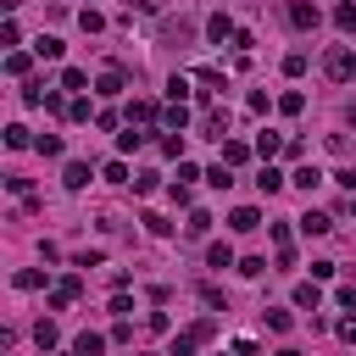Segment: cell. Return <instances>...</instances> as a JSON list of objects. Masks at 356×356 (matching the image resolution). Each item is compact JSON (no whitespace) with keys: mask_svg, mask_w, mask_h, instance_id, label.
Segmentation results:
<instances>
[{"mask_svg":"<svg viewBox=\"0 0 356 356\" xmlns=\"http://www.w3.org/2000/svg\"><path fill=\"white\" fill-rule=\"evenodd\" d=\"M145 139H150V134H145V128H134V122H128V134H117V150H122V156H128V150H139V145H145Z\"/></svg>","mask_w":356,"mask_h":356,"instance_id":"cell-24","label":"cell"},{"mask_svg":"<svg viewBox=\"0 0 356 356\" xmlns=\"http://www.w3.org/2000/svg\"><path fill=\"white\" fill-rule=\"evenodd\" d=\"M39 284H44L39 267H22V273H17V289H39Z\"/></svg>","mask_w":356,"mask_h":356,"instance_id":"cell-43","label":"cell"},{"mask_svg":"<svg viewBox=\"0 0 356 356\" xmlns=\"http://www.w3.org/2000/svg\"><path fill=\"white\" fill-rule=\"evenodd\" d=\"M345 122H350V128H356V106H350V111H345Z\"/></svg>","mask_w":356,"mask_h":356,"instance_id":"cell-55","label":"cell"},{"mask_svg":"<svg viewBox=\"0 0 356 356\" xmlns=\"http://www.w3.org/2000/svg\"><path fill=\"white\" fill-rule=\"evenodd\" d=\"M256 184H261V195H278V189H284V184H289V178H284V172H278V167H273V161H267V167H261V178H256Z\"/></svg>","mask_w":356,"mask_h":356,"instance_id":"cell-18","label":"cell"},{"mask_svg":"<svg viewBox=\"0 0 356 356\" xmlns=\"http://www.w3.org/2000/svg\"><path fill=\"white\" fill-rule=\"evenodd\" d=\"M122 6H134V11H161V0H122Z\"/></svg>","mask_w":356,"mask_h":356,"instance_id":"cell-52","label":"cell"},{"mask_svg":"<svg viewBox=\"0 0 356 356\" xmlns=\"http://www.w3.org/2000/svg\"><path fill=\"white\" fill-rule=\"evenodd\" d=\"M33 345H39V350H56V345H61V328H56L50 317H44V323H33Z\"/></svg>","mask_w":356,"mask_h":356,"instance_id":"cell-12","label":"cell"},{"mask_svg":"<svg viewBox=\"0 0 356 356\" xmlns=\"http://www.w3.org/2000/svg\"><path fill=\"white\" fill-rule=\"evenodd\" d=\"M200 134H206V139H228V111H222V106H211V111L200 117Z\"/></svg>","mask_w":356,"mask_h":356,"instance_id":"cell-7","label":"cell"},{"mask_svg":"<svg viewBox=\"0 0 356 356\" xmlns=\"http://www.w3.org/2000/svg\"><path fill=\"white\" fill-rule=\"evenodd\" d=\"M28 67H33L28 50H11V56H6V72H11V78H28Z\"/></svg>","mask_w":356,"mask_h":356,"instance_id":"cell-30","label":"cell"},{"mask_svg":"<svg viewBox=\"0 0 356 356\" xmlns=\"http://www.w3.org/2000/svg\"><path fill=\"white\" fill-rule=\"evenodd\" d=\"M78 295H83V278H78V273H67V278H56V284H50V306H56V312H61V306H72Z\"/></svg>","mask_w":356,"mask_h":356,"instance_id":"cell-3","label":"cell"},{"mask_svg":"<svg viewBox=\"0 0 356 356\" xmlns=\"http://www.w3.org/2000/svg\"><path fill=\"white\" fill-rule=\"evenodd\" d=\"M195 350H200V339H195L189 328H184V334H172V345H167V356H195Z\"/></svg>","mask_w":356,"mask_h":356,"instance_id":"cell-20","label":"cell"},{"mask_svg":"<svg viewBox=\"0 0 356 356\" xmlns=\"http://www.w3.org/2000/svg\"><path fill=\"white\" fill-rule=\"evenodd\" d=\"M28 145H33V134H28L22 122H11V128H6V150H28Z\"/></svg>","mask_w":356,"mask_h":356,"instance_id":"cell-23","label":"cell"},{"mask_svg":"<svg viewBox=\"0 0 356 356\" xmlns=\"http://www.w3.org/2000/svg\"><path fill=\"white\" fill-rule=\"evenodd\" d=\"M72 350H78V356H100V350H106V339H100V334H78V339H72Z\"/></svg>","mask_w":356,"mask_h":356,"instance_id":"cell-29","label":"cell"},{"mask_svg":"<svg viewBox=\"0 0 356 356\" xmlns=\"http://www.w3.org/2000/svg\"><path fill=\"white\" fill-rule=\"evenodd\" d=\"M278 150H284V139H278V134H261V139H256V156H261V161H273Z\"/></svg>","mask_w":356,"mask_h":356,"instance_id":"cell-32","label":"cell"},{"mask_svg":"<svg viewBox=\"0 0 356 356\" xmlns=\"http://www.w3.org/2000/svg\"><path fill=\"white\" fill-rule=\"evenodd\" d=\"M334 300H339L345 312H356V284H339V289H334Z\"/></svg>","mask_w":356,"mask_h":356,"instance_id":"cell-47","label":"cell"},{"mask_svg":"<svg viewBox=\"0 0 356 356\" xmlns=\"http://www.w3.org/2000/svg\"><path fill=\"white\" fill-rule=\"evenodd\" d=\"M44 111H50V117H67V100H61V95L50 89V95H44Z\"/></svg>","mask_w":356,"mask_h":356,"instance_id":"cell-50","label":"cell"},{"mask_svg":"<svg viewBox=\"0 0 356 356\" xmlns=\"http://www.w3.org/2000/svg\"><path fill=\"white\" fill-rule=\"evenodd\" d=\"M261 317H267V328H273V334H289V328H295V317H289V312H278V306H267Z\"/></svg>","mask_w":356,"mask_h":356,"instance_id":"cell-28","label":"cell"},{"mask_svg":"<svg viewBox=\"0 0 356 356\" xmlns=\"http://www.w3.org/2000/svg\"><path fill=\"white\" fill-rule=\"evenodd\" d=\"M61 184H67V189H83V184H89V161H67Z\"/></svg>","mask_w":356,"mask_h":356,"instance_id":"cell-17","label":"cell"},{"mask_svg":"<svg viewBox=\"0 0 356 356\" xmlns=\"http://www.w3.org/2000/svg\"><path fill=\"white\" fill-rule=\"evenodd\" d=\"M200 300H206L211 312H228V300H222V289H217V284H200Z\"/></svg>","mask_w":356,"mask_h":356,"instance_id":"cell-38","label":"cell"},{"mask_svg":"<svg viewBox=\"0 0 356 356\" xmlns=\"http://www.w3.org/2000/svg\"><path fill=\"white\" fill-rule=\"evenodd\" d=\"M189 83H195V78H184V72H172V83H167V95H172V100H184V95H189Z\"/></svg>","mask_w":356,"mask_h":356,"instance_id":"cell-44","label":"cell"},{"mask_svg":"<svg viewBox=\"0 0 356 356\" xmlns=\"http://www.w3.org/2000/svg\"><path fill=\"white\" fill-rule=\"evenodd\" d=\"M278 356H300V350H295V345H284V350H278Z\"/></svg>","mask_w":356,"mask_h":356,"instance_id":"cell-54","label":"cell"},{"mask_svg":"<svg viewBox=\"0 0 356 356\" xmlns=\"http://www.w3.org/2000/svg\"><path fill=\"white\" fill-rule=\"evenodd\" d=\"M33 150L39 156H61V134H33Z\"/></svg>","mask_w":356,"mask_h":356,"instance_id":"cell-31","label":"cell"},{"mask_svg":"<svg viewBox=\"0 0 356 356\" xmlns=\"http://www.w3.org/2000/svg\"><path fill=\"white\" fill-rule=\"evenodd\" d=\"M44 95H50V89H44V83H33V78H28V83H22V106H44Z\"/></svg>","mask_w":356,"mask_h":356,"instance_id":"cell-35","label":"cell"},{"mask_svg":"<svg viewBox=\"0 0 356 356\" xmlns=\"http://www.w3.org/2000/svg\"><path fill=\"white\" fill-rule=\"evenodd\" d=\"M239 273H245V278H261V273H267V261H261V256H245V261H239Z\"/></svg>","mask_w":356,"mask_h":356,"instance_id":"cell-45","label":"cell"},{"mask_svg":"<svg viewBox=\"0 0 356 356\" xmlns=\"http://www.w3.org/2000/svg\"><path fill=\"white\" fill-rule=\"evenodd\" d=\"M278 111H284V117H300V111H306V95H300V89H284V95H278Z\"/></svg>","mask_w":356,"mask_h":356,"instance_id":"cell-15","label":"cell"},{"mask_svg":"<svg viewBox=\"0 0 356 356\" xmlns=\"http://www.w3.org/2000/svg\"><path fill=\"white\" fill-rule=\"evenodd\" d=\"M228 228H234V234H250V228H261V211H256V206H234V211H228Z\"/></svg>","mask_w":356,"mask_h":356,"instance_id":"cell-8","label":"cell"},{"mask_svg":"<svg viewBox=\"0 0 356 356\" xmlns=\"http://www.w3.org/2000/svg\"><path fill=\"white\" fill-rule=\"evenodd\" d=\"M161 128H167V134H184V128H189V106H184V100H172V106L161 111Z\"/></svg>","mask_w":356,"mask_h":356,"instance_id":"cell-9","label":"cell"},{"mask_svg":"<svg viewBox=\"0 0 356 356\" xmlns=\"http://www.w3.org/2000/svg\"><path fill=\"white\" fill-rule=\"evenodd\" d=\"M289 22H295V28H300V33H312V28H317V22H323V11H317V6H312V0H289Z\"/></svg>","mask_w":356,"mask_h":356,"instance_id":"cell-4","label":"cell"},{"mask_svg":"<svg viewBox=\"0 0 356 356\" xmlns=\"http://www.w3.org/2000/svg\"><path fill=\"white\" fill-rule=\"evenodd\" d=\"M195 83H200V89H195V95H200V100H211V95H217V89H228V78H222V72H217V67H195Z\"/></svg>","mask_w":356,"mask_h":356,"instance_id":"cell-6","label":"cell"},{"mask_svg":"<svg viewBox=\"0 0 356 356\" xmlns=\"http://www.w3.org/2000/svg\"><path fill=\"white\" fill-rule=\"evenodd\" d=\"M17 39H22V28H17L11 17H6V22H0V44H17Z\"/></svg>","mask_w":356,"mask_h":356,"instance_id":"cell-49","label":"cell"},{"mask_svg":"<svg viewBox=\"0 0 356 356\" xmlns=\"http://www.w3.org/2000/svg\"><path fill=\"white\" fill-rule=\"evenodd\" d=\"M145 328H150V334H167V328H172V317H167V312H150V317H145Z\"/></svg>","mask_w":356,"mask_h":356,"instance_id":"cell-46","label":"cell"},{"mask_svg":"<svg viewBox=\"0 0 356 356\" xmlns=\"http://www.w3.org/2000/svg\"><path fill=\"white\" fill-rule=\"evenodd\" d=\"M350 211H356V195H350Z\"/></svg>","mask_w":356,"mask_h":356,"instance_id":"cell-56","label":"cell"},{"mask_svg":"<svg viewBox=\"0 0 356 356\" xmlns=\"http://www.w3.org/2000/svg\"><path fill=\"white\" fill-rule=\"evenodd\" d=\"M156 184H161V172H134V195H156Z\"/></svg>","mask_w":356,"mask_h":356,"instance_id":"cell-36","label":"cell"},{"mask_svg":"<svg viewBox=\"0 0 356 356\" xmlns=\"http://www.w3.org/2000/svg\"><path fill=\"white\" fill-rule=\"evenodd\" d=\"M289 184H295V189H317V184H323V172H317V167H295V172H289Z\"/></svg>","mask_w":356,"mask_h":356,"instance_id":"cell-25","label":"cell"},{"mask_svg":"<svg viewBox=\"0 0 356 356\" xmlns=\"http://www.w3.org/2000/svg\"><path fill=\"white\" fill-rule=\"evenodd\" d=\"M295 306L300 312H323V289L317 284H295Z\"/></svg>","mask_w":356,"mask_h":356,"instance_id":"cell-11","label":"cell"},{"mask_svg":"<svg viewBox=\"0 0 356 356\" xmlns=\"http://www.w3.org/2000/svg\"><path fill=\"white\" fill-rule=\"evenodd\" d=\"M334 334H339L345 345H356V317H339V323H334Z\"/></svg>","mask_w":356,"mask_h":356,"instance_id":"cell-48","label":"cell"},{"mask_svg":"<svg viewBox=\"0 0 356 356\" xmlns=\"http://www.w3.org/2000/svg\"><path fill=\"white\" fill-rule=\"evenodd\" d=\"M206 184H211V189H228V184H234V167H228V161H217V167L206 172Z\"/></svg>","mask_w":356,"mask_h":356,"instance_id":"cell-34","label":"cell"},{"mask_svg":"<svg viewBox=\"0 0 356 356\" xmlns=\"http://www.w3.org/2000/svg\"><path fill=\"white\" fill-rule=\"evenodd\" d=\"M206 228H211V211H189V217H184V234H189V239H200Z\"/></svg>","mask_w":356,"mask_h":356,"instance_id":"cell-26","label":"cell"},{"mask_svg":"<svg viewBox=\"0 0 356 356\" xmlns=\"http://www.w3.org/2000/svg\"><path fill=\"white\" fill-rule=\"evenodd\" d=\"M206 267H239V261H234V250H228V245L217 239V245L206 250Z\"/></svg>","mask_w":356,"mask_h":356,"instance_id":"cell-27","label":"cell"},{"mask_svg":"<svg viewBox=\"0 0 356 356\" xmlns=\"http://www.w3.org/2000/svg\"><path fill=\"white\" fill-rule=\"evenodd\" d=\"M300 222V234H328L334 228V217H323V211H306V217H295Z\"/></svg>","mask_w":356,"mask_h":356,"instance_id":"cell-19","label":"cell"},{"mask_svg":"<svg viewBox=\"0 0 356 356\" xmlns=\"http://www.w3.org/2000/svg\"><path fill=\"white\" fill-rule=\"evenodd\" d=\"M67 356H78V350H67Z\"/></svg>","mask_w":356,"mask_h":356,"instance_id":"cell-57","label":"cell"},{"mask_svg":"<svg viewBox=\"0 0 356 356\" xmlns=\"http://www.w3.org/2000/svg\"><path fill=\"white\" fill-rule=\"evenodd\" d=\"M161 156H184V134H167L161 139Z\"/></svg>","mask_w":356,"mask_h":356,"instance_id":"cell-51","label":"cell"},{"mask_svg":"<svg viewBox=\"0 0 356 356\" xmlns=\"http://www.w3.org/2000/svg\"><path fill=\"white\" fill-rule=\"evenodd\" d=\"M267 234H273V250H278V273H289V267H295V239H289V222H273Z\"/></svg>","mask_w":356,"mask_h":356,"instance_id":"cell-2","label":"cell"},{"mask_svg":"<svg viewBox=\"0 0 356 356\" xmlns=\"http://www.w3.org/2000/svg\"><path fill=\"white\" fill-rule=\"evenodd\" d=\"M61 89L83 95V89H89V72H83V67H67V72H61Z\"/></svg>","mask_w":356,"mask_h":356,"instance_id":"cell-22","label":"cell"},{"mask_svg":"<svg viewBox=\"0 0 356 356\" xmlns=\"http://www.w3.org/2000/svg\"><path fill=\"white\" fill-rule=\"evenodd\" d=\"M139 222H145V228H150V234H156V239H167V234H172V222H167V217H156V211H145V217H139Z\"/></svg>","mask_w":356,"mask_h":356,"instance_id":"cell-37","label":"cell"},{"mask_svg":"<svg viewBox=\"0 0 356 356\" xmlns=\"http://www.w3.org/2000/svg\"><path fill=\"white\" fill-rule=\"evenodd\" d=\"M33 50H39V56H44V61H61V39H50V33H44V39H39V44H33Z\"/></svg>","mask_w":356,"mask_h":356,"instance_id":"cell-40","label":"cell"},{"mask_svg":"<svg viewBox=\"0 0 356 356\" xmlns=\"http://www.w3.org/2000/svg\"><path fill=\"white\" fill-rule=\"evenodd\" d=\"M222 161H228V167H245V161H250V145H239V139H222Z\"/></svg>","mask_w":356,"mask_h":356,"instance_id":"cell-16","label":"cell"},{"mask_svg":"<svg viewBox=\"0 0 356 356\" xmlns=\"http://www.w3.org/2000/svg\"><path fill=\"white\" fill-rule=\"evenodd\" d=\"M189 33H195V28H189L184 17H178V22H161V39H167V44H184Z\"/></svg>","mask_w":356,"mask_h":356,"instance_id":"cell-21","label":"cell"},{"mask_svg":"<svg viewBox=\"0 0 356 356\" xmlns=\"http://www.w3.org/2000/svg\"><path fill=\"white\" fill-rule=\"evenodd\" d=\"M78 22H83V33H100V28H106V17H100V11H89V6L78 11Z\"/></svg>","mask_w":356,"mask_h":356,"instance_id":"cell-39","label":"cell"},{"mask_svg":"<svg viewBox=\"0 0 356 356\" xmlns=\"http://www.w3.org/2000/svg\"><path fill=\"white\" fill-rule=\"evenodd\" d=\"M122 83H128V72H122V67H106V72L95 78V89H100V95H122Z\"/></svg>","mask_w":356,"mask_h":356,"instance_id":"cell-10","label":"cell"},{"mask_svg":"<svg viewBox=\"0 0 356 356\" xmlns=\"http://www.w3.org/2000/svg\"><path fill=\"white\" fill-rule=\"evenodd\" d=\"M67 122H89V100H83V95L67 100Z\"/></svg>","mask_w":356,"mask_h":356,"instance_id":"cell-42","label":"cell"},{"mask_svg":"<svg viewBox=\"0 0 356 356\" xmlns=\"http://www.w3.org/2000/svg\"><path fill=\"white\" fill-rule=\"evenodd\" d=\"M323 72H328L334 83H350V78H356V50H350V44H334V50L323 56Z\"/></svg>","mask_w":356,"mask_h":356,"instance_id":"cell-1","label":"cell"},{"mask_svg":"<svg viewBox=\"0 0 356 356\" xmlns=\"http://www.w3.org/2000/svg\"><path fill=\"white\" fill-rule=\"evenodd\" d=\"M334 178H339V184H345V189L356 195V172H334Z\"/></svg>","mask_w":356,"mask_h":356,"instance_id":"cell-53","label":"cell"},{"mask_svg":"<svg viewBox=\"0 0 356 356\" xmlns=\"http://www.w3.org/2000/svg\"><path fill=\"white\" fill-rule=\"evenodd\" d=\"M234 33H239V28H234L228 11H211V17H206V39H211V44H222V39L234 44Z\"/></svg>","mask_w":356,"mask_h":356,"instance_id":"cell-5","label":"cell"},{"mask_svg":"<svg viewBox=\"0 0 356 356\" xmlns=\"http://www.w3.org/2000/svg\"><path fill=\"white\" fill-rule=\"evenodd\" d=\"M156 117H161V111H156L150 100H134V106H128V122H134V128H150Z\"/></svg>","mask_w":356,"mask_h":356,"instance_id":"cell-14","label":"cell"},{"mask_svg":"<svg viewBox=\"0 0 356 356\" xmlns=\"http://www.w3.org/2000/svg\"><path fill=\"white\" fill-rule=\"evenodd\" d=\"M100 178H106V184H134V178H128V167H122V156H117V161H106V167H100Z\"/></svg>","mask_w":356,"mask_h":356,"instance_id":"cell-33","label":"cell"},{"mask_svg":"<svg viewBox=\"0 0 356 356\" xmlns=\"http://www.w3.org/2000/svg\"><path fill=\"white\" fill-rule=\"evenodd\" d=\"M284 72L300 78V72H306V50H289V56H284Z\"/></svg>","mask_w":356,"mask_h":356,"instance_id":"cell-41","label":"cell"},{"mask_svg":"<svg viewBox=\"0 0 356 356\" xmlns=\"http://www.w3.org/2000/svg\"><path fill=\"white\" fill-rule=\"evenodd\" d=\"M334 28L356 39V0H339V6H334Z\"/></svg>","mask_w":356,"mask_h":356,"instance_id":"cell-13","label":"cell"}]
</instances>
